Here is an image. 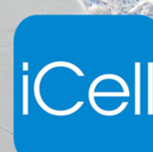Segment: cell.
Returning <instances> with one entry per match:
<instances>
[{"label":"cell","mask_w":153,"mask_h":152,"mask_svg":"<svg viewBox=\"0 0 153 152\" xmlns=\"http://www.w3.org/2000/svg\"><path fill=\"white\" fill-rule=\"evenodd\" d=\"M152 63H149V115L153 114V75Z\"/></svg>","instance_id":"cell-2"},{"label":"cell","mask_w":153,"mask_h":152,"mask_svg":"<svg viewBox=\"0 0 153 152\" xmlns=\"http://www.w3.org/2000/svg\"><path fill=\"white\" fill-rule=\"evenodd\" d=\"M135 114L140 115V64L135 65Z\"/></svg>","instance_id":"cell-1"},{"label":"cell","mask_w":153,"mask_h":152,"mask_svg":"<svg viewBox=\"0 0 153 152\" xmlns=\"http://www.w3.org/2000/svg\"><path fill=\"white\" fill-rule=\"evenodd\" d=\"M27 76H24V112L23 114H27Z\"/></svg>","instance_id":"cell-3"}]
</instances>
